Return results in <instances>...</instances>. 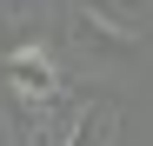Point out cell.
<instances>
[{
	"mask_svg": "<svg viewBox=\"0 0 153 146\" xmlns=\"http://www.w3.org/2000/svg\"><path fill=\"white\" fill-rule=\"evenodd\" d=\"M7 80H13V93H20V100H53V93H60V73H53V60H47L40 46L7 53Z\"/></svg>",
	"mask_w": 153,
	"mask_h": 146,
	"instance_id": "6da1fadb",
	"label": "cell"
},
{
	"mask_svg": "<svg viewBox=\"0 0 153 146\" xmlns=\"http://www.w3.org/2000/svg\"><path fill=\"white\" fill-rule=\"evenodd\" d=\"M107 126H113L107 113H93V119L80 113V119H73V146H107Z\"/></svg>",
	"mask_w": 153,
	"mask_h": 146,
	"instance_id": "7a4b0ae2",
	"label": "cell"
}]
</instances>
